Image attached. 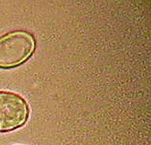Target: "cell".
Here are the masks:
<instances>
[{
    "instance_id": "obj_1",
    "label": "cell",
    "mask_w": 151,
    "mask_h": 145,
    "mask_svg": "<svg viewBox=\"0 0 151 145\" xmlns=\"http://www.w3.org/2000/svg\"><path fill=\"white\" fill-rule=\"evenodd\" d=\"M36 46L35 38L27 31H13L0 36V69L15 68L26 62Z\"/></svg>"
},
{
    "instance_id": "obj_2",
    "label": "cell",
    "mask_w": 151,
    "mask_h": 145,
    "mask_svg": "<svg viewBox=\"0 0 151 145\" xmlns=\"http://www.w3.org/2000/svg\"><path fill=\"white\" fill-rule=\"evenodd\" d=\"M29 116V106L22 96L11 91H0V133L22 127Z\"/></svg>"
}]
</instances>
